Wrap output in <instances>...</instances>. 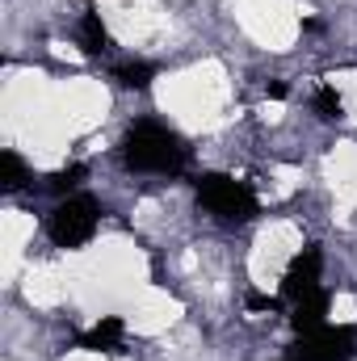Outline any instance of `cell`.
I'll return each mask as SVG.
<instances>
[{
	"mask_svg": "<svg viewBox=\"0 0 357 361\" xmlns=\"http://www.w3.org/2000/svg\"><path fill=\"white\" fill-rule=\"evenodd\" d=\"M189 160V147L177 130L160 122H135L122 139V164L131 173H156V177H177Z\"/></svg>",
	"mask_w": 357,
	"mask_h": 361,
	"instance_id": "cell-1",
	"label": "cell"
},
{
	"mask_svg": "<svg viewBox=\"0 0 357 361\" xmlns=\"http://www.w3.org/2000/svg\"><path fill=\"white\" fill-rule=\"evenodd\" d=\"M198 206L219 223H248L257 214V193L227 173H206L198 180Z\"/></svg>",
	"mask_w": 357,
	"mask_h": 361,
	"instance_id": "cell-2",
	"label": "cell"
},
{
	"mask_svg": "<svg viewBox=\"0 0 357 361\" xmlns=\"http://www.w3.org/2000/svg\"><path fill=\"white\" fill-rule=\"evenodd\" d=\"M97 223H101V206L92 202L89 193H76V197H63L51 214H47V235L55 248H85L92 235H97Z\"/></svg>",
	"mask_w": 357,
	"mask_h": 361,
	"instance_id": "cell-3",
	"label": "cell"
},
{
	"mask_svg": "<svg viewBox=\"0 0 357 361\" xmlns=\"http://www.w3.org/2000/svg\"><path fill=\"white\" fill-rule=\"evenodd\" d=\"M357 353V332L353 328H315V332H303L290 349L294 361H353Z\"/></svg>",
	"mask_w": 357,
	"mask_h": 361,
	"instance_id": "cell-4",
	"label": "cell"
},
{
	"mask_svg": "<svg viewBox=\"0 0 357 361\" xmlns=\"http://www.w3.org/2000/svg\"><path fill=\"white\" fill-rule=\"evenodd\" d=\"M320 277H324V252H320L315 244H307V248L286 265V273H282V294H286L290 302H298L303 294L324 290V286H320Z\"/></svg>",
	"mask_w": 357,
	"mask_h": 361,
	"instance_id": "cell-5",
	"label": "cell"
},
{
	"mask_svg": "<svg viewBox=\"0 0 357 361\" xmlns=\"http://www.w3.org/2000/svg\"><path fill=\"white\" fill-rule=\"evenodd\" d=\"M324 319H328V290H315V294H303L298 302H290V324L298 336L324 328Z\"/></svg>",
	"mask_w": 357,
	"mask_h": 361,
	"instance_id": "cell-6",
	"label": "cell"
},
{
	"mask_svg": "<svg viewBox=\"0 0 357 361\" xmlns=\"http://www.w3.org/2000/svg\"><path fill=\"white\" fill-rule=\"evenodd\" d=\"M122 341H126V324L118 315H105V319H97L89 332L80 336V349H89V353H118Z\"/></svg>",
	"mask_w": 357,
	"mask_h": 361,
	"instance_id": "cell-7",
	"label": "cell"
},
{
	"mask_svg": "<svg viewBox=\"0 0 357 361\" xmlns=\"http://www.w3.org/2000/svg\"><path fill=\"white\" fill-rule=\"evenodd\" d=\"M114 42H109V30H105V21H101V13L97 8H89L85 17H80V51L89 55V59H97V55H105Z\"/></svg>",
	"mask_w": 357,
	"mask_h": 361,
	"instance_id": "cell-8",
	"label": "cell"
},
{
	"mask_svg": "<svg viewBox=\"0 0 357 361\" xmlns=\"http://www.w3.org/2000/svg\"><path fill=\"white\" fill-rule=\"evenodd\" d=\"M114 80L131 92H147L152 80H156V63H147V59H126V63L114 68Z\"/></svg>",
	"mask_w": 357,
	"mask_h": 361,
	"instance_id": "cell-9",
	"label": "cell"
},
{
	"mask_svg": "<svg viewBox=\"0 0 357 361\" xmlns=\"http://www.w3.org/2000/svg\"><path fill=\"white\" fill-rule=\"evenodd\" d=\"M25 180H30L25 160H21L17 152H0V189H4V193H17Z\"/></svg>",
	"mask_w": 357,
	"mask_h": 361,
	"instance_id": "cell-10",
	"label": "cell"
},
{
	"mask_svg": "<svg viewBox=\"0 0 357 361\" xmlns=\"http://www.w3.org/2000/svg\"><path fill=\"white\" fill-rule=\"evenodd\" d=\"M315 114H320V122H341L345 118V101H341V92L332 89V85H324V89L315 92Z\"/></svg>",
	"mask_w": 357,
	"mask_h": 361,
	"instance_id": "cell-11",
	"label": "cell"
},
{
	"mask_svg": "<svg viewBox=\"0 0 357 361\" xmlns=\"http://www.w3.org/2000/svg\"><path fill=\"white\" fill-rule=\"evenodd\" d=\"M80 177H85V164H68V169H59V173L51 177V189H59V193H63V189H72Z\"/></svg>",
	"mask_w": 357,
	"mask_h": 361,
	"instance_id": "cell-12",
	"label": "cell"
},
{
	"mask_svg": "<svg viewBox=\"0 0 357 361\" xmlns=\"http://www.w3.org/2000/svg\"><path fill=\"white\" fill-rule=\"evenodd\" d=\"M277 298L273 294H248V311H273Z\"/></svg>",
	"mask_w": 357,
	"mask_h": 361,
	"instance_id": "cell-13",
	"label": "cell"
},
{
	"mask_svg": "<svg viewBox=\"0 0 357 361\" xmlns=\"http://www.w3.org/2000/svg\"><path fill=\"white\" fill-rule=\"evenodd\" d=\"M265 92H269V97H273V101H282V97H286V92H290V89H286L282 80H273V85H265Z\"/></svg>",
	"mask_w": 357,
	"mask_h": 361,
	"instance_id": "cell-14",
	"label": "cell"
}]
</instances>
